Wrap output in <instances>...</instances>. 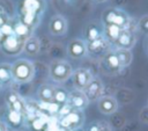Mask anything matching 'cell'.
I'll return each mask as SVG.
<instances>
[{
    "label": "cell",
    "instance_id": "f1b7e54d",
    "mask_svg": "<svg viewBox=\"0 0 148 131\" xmlns=\"http://www.w3.org/2000/svg\"><path fill=\"white\" fill-rule=\"evenodd\" d=\"M147 105H148V101H147Z\"/></svg>",
    "mask_w": 148,
    "mask_h": 131
},
{
    "label": "cell",
    "instance_id": "5bb4252c",
    "mask_svg": "<svg viewBox=\"0 0 148 131\" xmlns=\"http://www.w3.org/2000/svg\"><path fill=\"white\" fill-rule=\"evenodd\" d=\"M101 63H102L103 70L108 73H118L120 70H123L120 67V64L118 61V58L114 51H109L106 54H104L101 58Z\"/></svg>",
    "mask_w": 148,
    "mask_h": 131
},
{
    "label": "cell",
    "instance_id": "277c9868",
    "mask_svg": "<svg viewBox=\"0 0 148 131\" xmlns=\"http://www.w3.org/2000/svg\"><path fill=\"white\" fill-rule=\"evenodd\" d=\"M84 123V114L82 110L72 109L67 114L62 115L60 118V126L67 131L82 128Z\"/></svg>",
    "mask_w": 148,
    "mask_h": 131
},
{
    "label": "cell",
    "instance_id": "d4e9b609",
    "mask_svg": "<svg viewBox=\"0 0 148 131\" xmlns=\"http://www.w3.org/2000/svg\"><path fill=\"white\" fill-rule=\"evenodd\" d=\"M0 131H7V126H6L5 123L1 122V121H0Z\"/></svg>",
    "mask_w": 148,
    "mask_h": 131
},
{
    "label": "cell",
    "instance_id": "5b68a950",
    "mask_svg": "<svg viewBox=\"0 0 148 131\" xmlns=\"http://www.w3.org/2000/svg\"><path fill=\"white\" fill-rule=\"evenodd\" d=\"M111 44L104 38V36H101L99 38L87 43V54L91 58H102L104 54H106L110 51Z\"/></svg>",
    "mask_w": 148,
    "mask_h": 131
},
{
    "label": "cell",
    "instance_id": "9c48e42d",
    "mask_svg": "<svg viewBox=\"0 0 148 131\" xmlns=\"http://www.w3.org/2000/svg\"><path fill=\"white\" fill-rule=\"evenodd\" d=\"M68 23L64 15L56 14L51 17L49 22V30L53 36H62L67 32Z\"/></svg>",
    "mask_w": 148,
    "mask_h": 131
},
{
    "label": "cell",
    "instance_id": "30bf717a",
    "mask_svg": "<svg viewBox=\"0 0 148 131\" xmlns=\"http://www.w3.org/2000/svg\"><path fill=\"white\" fill-rule=\"evenodd\" d=\"M67 104L72 108V109H76V110H84L88 104L89 101L87 100L84 93L82 90L79 89H73L68 93V100H67Z\"/></svg>",
    "mask_w": 148,
    "mask_h": 131
},
{
    "label": "cell",
    "instance_id": "d6986e66",
    "mask_svg": "<svg viewBox=\"0 0 148 131\" xmlns=\"http://www.w3.org/2000/svg\"><path fill=\"white\" fill-rule=\"evenodd\" d=\"M13 82L12 77V64L9 63H0V83L3 86L10 85Z\"/></svg>",
    "mask_w": 148,
    "mask_h": 131
},
{
    "label": "cell",
    "instance_id": "e0dca14e",
    "mask_svg": "<svg viewBox=\"0 0 148 131\" xmlns=\"http://www.w3.org/2000/svg\"><path fill=\"white\" fill-rule=\"evenodd\" d=\"M103 36V28H101L96 22H90L84 29V41L86 43L92 42Z\"/></svg>",
    "mask_w": 148,
    "mask_h": 131
},
{
    "label": "cell",
    "instance_id": "9a60e30c",
    "mask_svg": "<svg viewBox=\"0 0 148 131\" xmlns=\"http://www.w3.org/2000/svg\"><path fill=\"white\" fill-rule=\"evenodd\" d=\"M54 86L51 83H43L37 89V99L43 103H53Z\"/></svg>",
    "mask_w": 148,
    "mask_h": 131
},
{
    "label": "cell",
    "instance_id": "3957f363",
    "mask_svg": "<svg viewBox=\"0 0 148 131\" xmlns=\"http://www.w3.org/2000/svg\"><path fill=\"white\" fill-rule=\"evenodd\" d=\"M50 77L56 82H65L73 73L71 64L65 59H54L51 61L49 67Z\"/></svg>",
    "mask_w": 148,
    "mask_h": 131
},
{
    "label": "cell",
    "instance_id": "603a6c76",
    "mask_svg": "<svg viewBox=\"0 0 148 131\" xmlns=\"http://www.w3.org/2000/svg\"><path fill=\"white\" fill-rule=\"evenodd\" d=\"M101 128H102V121H94L88 125L87 130L84 131H101Z\"/></svg>",
    "mask_w": 148,
    "mask_h": 131
},
{
    "label": "cell",
    "instance_id": "7a4b0ae2",
    "mask_svg": "<svg viewBox=\"0 0 148 131\" xmlns=\"http://www.w3.org/2000/svg\"><path fill=\"white\" fill-rule=\"evenodd\" d=\"M34 75H35V66L30 60L20 58L12 64L13 81L17 83H28L34 79Z\"/></svg>",
    "mask_w": 148,
    "mask_h": 131
},
{
    "label": "cell",
    "instance_id": "4316f807",
    "mask_svg": "<svg viewBox=\"0 0 148 131\" xmlns=\"http://www.w3.org/2000/svg\"><path fill=\"white\" fill-rule=\"evenodd\" d=\"M95 2H97V3H102V2H105L106 0H94Z\"/></svg>",
    "mask_w": 148,
    "mask_h": 131
},
{
    "label": "cell",
    "instance_id": "ffe728a7",
    "mask_svg": "<svg viewBox=\"0 0 148 131\" xmlns=\"http://www.w3.org/2000/svg\"><path fill=\"white\" fill-rule=\"evenodd\" d=\"M114 53L118 58V61H119L121 68H125V67L130 66V64L132 63V59H133L131 50H125V49H118L117 48L114 50Z\"/></svg>",
    "mask_w": 148,
    "mask_h": 131
},
{
    "label": "cell",
    "instance_id": "7c38bea8",
    "mask_svg": "<svg viewBox=\"0 0 148 131\" xmlns=\"http://www.w3.org/2000/svg\"><path fill=\"white\" fill-rule=\"evenodd\" d=\"M6 103L9 108V110L14 114L17 115H22L25 110V102L24 100L21 97V95L16 92H10L8 93L7 97H6Z\"/></svg>",
    "mask_w": 148,
    "mask_h": 131
},
{
    "label": "cell",
    "instance_id": "8992f818",
    "mask_svg": "<svg viewBox=\"0 0 148 131\" xmlns=\"http://www.w3.org/2000/svg\"><path fill=\"white\" fill-rule=\"evenodd\" d=\"M103 90H104V85L101 78L98 77H92L89 83L86 86V88L82 90L89 102H97L101 96H103Z\"/></svg>",
    "mask_w": 148,
    "mask_h": 131
},
{
    "label": "cell",
    "instance_id": "cb8c5ba5",
    "mask_svg": "<svg viewBox=\"0 0 148 131\" xmlns=\"http://www.w3.org/2000/svg\"><path fill=\"white\" fill-rule=\"evenodd\" d=\"M101 131H113V128L111 126V124H110L109 122L102 121V128H101Z\"/></svg>",
    "mask_w": 148,
    "mask_h": 131
},
{
    "label": "cell",
    "instance_id": "52a82bcc",
    "mask_svg": "<svg viewBox=\"0 0 148 131\" xmlns=\"http://www.w3.org/2000/svg\"><path fill=\"white\" fill-rule=\"evenodd\" d=\"M67 54L72 59H82L87 56V43L82 38H72L67 44Z\"/></svg>",
    "mask_w": 148,
    "mask_h": 131
},
{
    "label": "cell",
    "instance_id": "ba28073f",
    "mask_svg": "<svg viewBox=\"0 0 148 131\" xmlns=\"http://www.w3.org/2000/svg\"><path fill=\"white\" fill-rule=\"evenodd\" d=\"M71 78H72L74 89L83 90L86 88V86L89 83V81L91 80L92 74H91L90 70L84 68V67H79L73 71Z\"/></svg>",
    "mask_w": 148,
    "mask_h": 131
},
{
    "label": "cell",
    "instance_id": "ac0fdd59",
    "mask_svg": "<svg viewBox=\"0 0 148 131\" xmlns=\"http://www.w3.org/2000/svg\"><path fill=\"white\" fill-rule=\"evenodd\" d=\"M39 50H40V42L36 36H30L23 45V52L28 56H37Z\"/></svg>",
    "mask_w": 148,
    "mask_h": 131
},
{
    "label": "cell",
    "instance_id": "83f0119b",
    "mask_svg": "<svg viewBox=\"0 0 148 131\" xmlns=\"http://www.w3.org/2000/svg\"><path fill=\"white\" fill-rule=\"evenodd\" d=\"M1 87H2V85H1V83H0V89H1Z\"/></svg>",
    "mask_w": 148,
    "mask_h": 131
},
{
    "label": "cell",
    "instance_id": "6da1fadb",
    "mask_svg": "<svg viewBox=\"0 0 148 131\" xmlns=\"http://www.w3.org/2000/svg\"><path fill=\"white\" fill-rule=\"evenodd\" d=\"M102 22L103 24H116L121 29L132 30L130 27L132 22L131 16L127 14V12L119 7H109L104 9L102 13Z\"/></svg>",
    "mask_w": 148,
    "mask_h": 131
},
{
    "label": "cell",
    "instance_id": "4fadbf2b",
    "mask_svg": "<svg viewBox=\"0 0 148 131\" xmlns=\"http://www.w3.org/2000/svg\"><path fill=\"white\" fill-rule=\"evenodd\" d=\"M135 43H136V34H135V31L123 29L114 45L118 49L131 50L135 45Z\"/></svg>",
    "mask_w": 148,
    "mask_h": 131
},
{
    "label": "cell",
    "instance_id": "8fae6325",
    "mask_svg": "<svg viewBox=\"0 0 148 131\" xmlns=\"http://www.w3.org/2000/svg\"><path fill=\"white\" fill-rule=\"evenodd\" d=\"M97 108L103 115H111L118 110V101L111 95H103L97 101Z\"/></svg>",
    "mask_w": 148,
    "mask_h": 131
},
{
    "label": "cell",
    "instance_id": "2e32d148",
    "mask_svg": "<svg viewBox=\"0 0 148 131\" xmlns=\"http://www.w3.org/2000/svg\"><path fill=\"white\" fill-rule=\"evenodd\" d=\"M121 30L123 29L116 24H103V36L111 45L116 44Z\"/></svg>",
    "mask_w": 148,
    "mask_h": 131
},
{
    "label": "cell",
    "instance_id": "7402d4cb",
    "mask_svg": "<svg viewBox=\"0 0 148 131\" xmlns=\"http://www.w3.org/2000/svg\"><path fill=\"white\" fill-rule=\"evenodd\" d=\"M136 28L139 29V31L143 35H148V14L142 15L138 23H136Z\"/></svg>",
    "mask_w": 148,
    "mask_h": 131
},
{
    "label": "cell",
    "instance_id": "484cf974",
    "mask_svg": "<svg viewBox=\"0 0 148 131\" xmlns=\"http://www.w3.org/2000/svg\"><path fill=\"white\" fill-rule=\"evenodd\" d=\"M69 131H84L82 128H77V129H73V130H69Z\"/></svg>",
    "mask_w": 148,
    "mask_h": 131
},
{
    "label": "cell",
    "instance_id": "44dd1931",
    "mask_svg": "<svg viewBox=\"0 0 148 131\" xmlns=\"http://www.w3.org/2000/svg\"><path fill=\"white\" fill-rule=\"evenodd\" d=\"M68 90L65 88V87H61V86H58V87H54V95H53V102L57 103V104H66L67 103V100H68Z\"/></svg>",
    "mask_w": 148,
    "mask_h": 131
}]
</instances>
